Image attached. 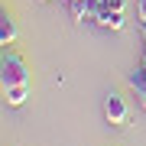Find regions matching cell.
I'll use <instances>...</instances> for the list:
<instances>
[{
	"instance_id": "3957f363",
	"label": "cell",
	"mask_w": 146,
	"mask_h": 146,
	"mask_svg": "<svg viewBox=\"0 0 146 146\" xmlns=\"http://www.w3.org/2000/svg\"><path fill=\"white\" fill-rule=\"evenodd\" d=\"M104 117L110 120V123H117V127H123L127 120H130V110H127V104H123V98H120V94L110 91L107 98H104Z\"/></svg>"
},
{
	"instance_id": "7a4b0ae2",
	"label": "cell",
	"mask_w": 146,
	"mask_h": 146,
	"mask_svg": "<svg viewBox=\"0 0 146 146\" xmlns=\"http://www.w3.org/2000/svg\"><path fill=\"white\" fill-rule=\"evenodd\" d=\"M123 10L127 0H91V23L104 29H123Z\"/></svg>"
},
{
	"instance_id": "5b68a950",
	"label": "cell",
	"mask_w": 146,
	"mask_h": 146,
	"mask_svg": "<svg viewBox=\"0 0 146 146\" xmlns=\"http://www.w3.org/2000/svg\"><path fill=\"white\" fill-rule=\"evenodd\" d=\"M68 3V10L75 13V20H91V0H65Z\"/></svg>"
},
{
	"instance_id": "277c9868",
	"label": "cell",
	"mask_w": 146,
	"mask_h": 146,
	"mask_svg": "<svg viewBox=\"0 0 146 146\" xmlns=\"http://www.w3.org/2000/svg\"><path fill=\"white\" fill-rule=\"evenodd\" d=\"M13 39H16V23H13V16L3 10V16H0V42H3V46H10Z\"/></svg>"
},
{
	"instance_id": "6da1fadb",
	"label": "cell",
	"mask_w": 146,
	"mask_h": 146,
	"mask_svg": "<svg viewBox=\"0 0 146 146\" xmlns=\"http://www.w3.org/2000/svg\"><path fill=\"white\" fill-rule=\"evenodd\" d=\"M0 81H3V98L10 107H20L29 98V68L20 52L7 46H3V58H0Z\"/></svg>"
}]
</instances>
